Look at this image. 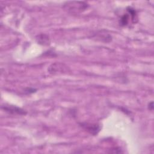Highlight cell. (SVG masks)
<instances>
[{
    "instance_id": "6",
    "label": "cell",
    "mask_w": 154,
    "mask_h": 154,
    "mask_svg": "<svg viewBox=\"0 0 154 154\" xmlns=\"http://www.w3.org/2000/svg\"><path fill=\"white\" fill-rule=\"evenodd\" d=\"M148 108L150 110H153V102H151L149 103Z\"/></svg>"
},
{
    "instance_id": "1",
    "label": "cell",
    "mask_w": 154,
    "mask_h": 154,
    "mask_svg": "<svg viewBox=\"0 0 154 154\" xmlns=\"http://www.w3.org/2000/svg\"><path fill=\"white\" fill-rule=\"evenodd\" d=\"M138 21L137 11L134 8L128 7L126 8V13L124 14L120 20V24L122 26H128L131 23H135Z\"/></svg>"
},
{
    "instance_id": "4",
    "label": "cell",
    "mask_w": 154,
    "mask_h": 154,
    "mask_svg": "<svg viewBox=\"0 0 154 154\" xmlns=\"http://www.w3.org/2000/svg\"><path fill=\"white\" fill-rule=\"evenodd\" d=\"M2 109H3L6 112H8L9 113L12 114H26V112L22 109V108H20L19 107L13 106V105H8V106H2Z\"/></svg>"
},
{
    "instance_id": "5",
    "label": "cell",
    "mask_w": 154,
    "mask_h": 154,
    "mask_svg": "<svg viewBox=\"0 0 154 154\" xmlns=\"http://www.w3.org/2000/svg\"><path fill=\"white\" fill-rule=\"evenodd\" d=\"M36 40L37 43L42 45H48L50 43V38L48 35L45 34H40L36 36Z\"/></svg>"
},
{
    "instance_id": "3",
    "label": "cell",
    "mask_w": 154,
    "mask_h": 154,
    "mask_svg": "<svg viewBox=\"0 0 154 154\" xmlns=\"http://www.w3.org/2000/svg\"><path fill=\"white\" fill-rule=\"evenodd\" d=\"M81 126L85 129H86L91 134L96 135L100 131V126L97 124H93L88 123H82L80 124Z\"/></svg>"
},
{
    "instance_id": "2",
    "label": "cell",
    "mask_w": 154,
    "mask_h": 154,
    "mask_svg": "<svg viewBox=\"0 0 154 154\" xmlns=\"http://www.w3.org/2000/svg\"><path fill=\"white\" fill-rule=\"evenodd\" d=\"M64 7L72 12L83 11L88 7V4L84 2L69 1L64 4Z\"/></svg>"
}]
</instances>
